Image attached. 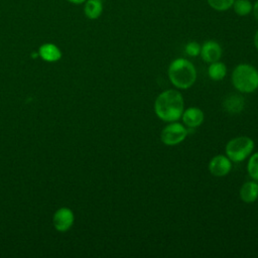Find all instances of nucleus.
Masks as SVG:
<instances>
[{"label":"nucleus","mask_w":258,"mask_h":258,"mask_svg":"<svg viewBox=\"0 0 258 258\" xmlns=\"http://www.w3.org/2000/svg\"><path fill=\"white\" fill-rule=\"evenodd\" d=\"M232 164L231 160L224 155H216L213 157L209 163L210 172L217 177H222L227 175L231 170Z\"/></svg>","instance_id":"6e6552de"},{"label":"nucleus","mask_w":258,"mask_h":258,"mask_svg":"<svg viewBox=\"0 0 258 258\" xmlns=\"http://www.w3.org/2000/svg\"><path fill=\"white\" fill-rule=\"evenodd\" d=\"M103 12V3L101 0H87L84 6V13L87 18L95 20L101 16Z\"/></svg>","instance_id":"ddd939ff"},{"label":"nucleus","mask_w":258,"mask_h":258,"mask_svg":"<svg viewBox=\"0 0 258 258\" xmlns=\"http://www.w3.org/2000/svg\"><path fill=\"white\" fill-rule=\"evenodd\" d=\"M69 2L73 3V4H83L85 3L87 0H68Z\"/></svg>","instance_id":"412c9836"},{"label":"nucleus","mask_w":258,"mask_h":258,"mask_svg":"<svg viewBox=\"0 0 258 258\" xmlns=\"http://www.w3.org/2000/svg\"><path fill=\"white\" fill-rule=\"evenodd\" d=\"M234 87L242 93H252L258 89V71L249 63L238 64L232 73Z\"/></svg>","instance_id":"7ed1b4c3"},{"label":"nucleus","mask_w":258,"mask_h":258,"mask_svg":"<svg viewBox=\"0 0 258 258\" xmlns=\"http://www.w3.org/2000/svg\"><path fill=\"white\" fill-rule=\"evenodd\" d=\"M187 133V129L182 124L175 121L169 122V124L162 129L160 133V139L163 144L167 146H173L182 142L185 139Z\"/></svg>","instance_id":"39448f33"},{"label":"nucleus","mask_w":258,"mask_h":258,"mask_svg":"<svg viewBox=\"0 0 258 258\" xmlns=\"http://www.w3.org/2000/svg\"><path fill=\"white\" fill-rule=\"evenodd\" d=\"M244 105V98L237 94H230L223 101L224 109L230 114H239L243 110Z\"/></svg>","instance_id":"9d476101"},{"label":"nucleus","mask_w":258,"mask_h":258,"mask_svg":"<svg viewBox=\"0 0 258 258\" xmlns=\"http://www.w3.org/2000/svg\"><path fill=\"white\" fill-rule=\"evenodd\" d=\"M254 149V141L248 136H239L231 139L226 145L227 157L234 162H241Z\"/></svg>","instance_id":"20e7f679"},{"label":"nucleus","mask_w":258,"mask_h":258,"mask_svg":"<svg viewBox=\"0 0 258 258\" xmlns=\"http://www.w3.org/2000/svg\"><path fill=\"white\" fill-rule=\"evenodd\" d=\"M184 51L189 56H197L201 52V45L197 41H190L186 43L184 47Z\"/></svg>","instance_id":"a211bd4d"},{"label":"nucleus","mask_w":258,"mask_h":258,"mask_svg":"<svg viewBox=\"0 0 258 258\" xmlns=\"http://www.w3.org/2000/svg\"><path fill=\"white\" fill-rule=\"evenodd\" d=\"M75 216L70 208L61 207L55 211L52 217L53 227L58 232H67L74 225Z\"/></svg>","instance_id":"423d86ee"},{"label":"nucleus","mask_w":258,"mask_h":258,"mask_svg":"<svg viewBox=\"0 0 258 258\" xmlns=\"http://www.w3.org/2000/svg\"><path fill=\"white\" fill-rule=\"evenodd\" d=\"M247 169L249 175L254 179L258 180V152L254 153L247 164Z\"/></svg>","instance_id":"f3484780"},{"label":"nucleus","mask_w":258,"mask_h":258,"mask_svg":"<svg viewBox=\"0 0 258 258\" xmlns=\"http://www.w3.org/2000/svg\"><path fill=\"white\" fill-rule=\"evenodd\" d=\"M227 74V68L224 62L215 61L210 63L208 68V75L211 80L213 81H221L225 78Z\"/></svg>","instance_id":"4468645a"},{"label":"nucleus","mask_w":258,"mask_h":258,"mask_svg":"<svg viewBox=\"0 0 258 258\" xmlns=\"http://www.w3.org/2000/svg\"><path fill=\"white\" fill-rule=\"evenodd\" d=\"M252 14L256 20H258V0H256L253 3V9H252Z\"/></svg>","instance_id":"6ab92c4d"},{"label":"nucleus","mask_w":258,"mask_h":258,"mask_svg":"<svg viewBox=\"0 0 258 258\" xmlns=\"http://www.w3.org/2000/svg\"><path fill=\"white\" fill-rule=\"evenodd\" d=\"M38 55L44 61L54 62L60 59L61 51L53 43H43L38 49Z\"/></svg>","instance_id":"9b49d317"},{"label":"nucleus","mask_w":258,"mask_h":258,"mask_svg":"<svg viewBox=\"0 0 258 258\" xmlns=\"http://www.w3.org/2000/svg\"><path fill=\"white\" fill-rule=\"evenodd\" d=\"M254 45H255L256 49L258 50V30L254 34Z\"/></svg>","instance_id":"aec40b11"},{"label":"nucleus","mask_w":258,"mask_h":258,"mask_svg":"<svg viewBox=\"0 0 258 258\" xmlns=\"http://www.w3.org/2000/svg\"><path fill=\"white\" fill-rule=\"evenodd\" d=\"M235 0H207L208 5L219 12H224L232 8Z\"/></svg>","instance_id":"dca6fc26"},{"label":"nucleus","mask_w":258,"mask_h":258,"mask_svg":"<svg viewBox=\"0 0 258 258\" xmlns=\"http://www.w3.org/2000/svg\"><path fill=\"white\" fill-rule=\"evenodd\" d=\"M181 119L183 123L189 128L199 127L205 119L204 112L197 107H190L182 112Z\"/></svg>","instance_id":"1a4fd4ad"},{"label":"nucleus","mask_w":258,"mask_h":258,"mask_svg":"<svg viewBox=\"0 0 258 258\" xmlns=\"http://www.w3.org/2000/svg\"><path fill=\"white\" fill-rule=\"evenodd\" d=\"M168 78L170 83L177 89H188L197 80L195 66L186 58H176L168 67Z\"/></svg>","instance_id":"f03ea898"},{"label":"nucleus","mask_w":258,"mask_h":258,"mask_svg":"<svg viewBox=\"0 0 258 258\" xmlns=\"http://www.w3.org/2000/svg\"><path fill=\"white\" fill-rule=\"evenodd\" d=\"M154 112L162 121H177L183 112L182 95L176 90L163 91L154 102Z\"/></svg>","instance_id":"f257e3e1"},{"label":"nucleus","mask_w":258,"mask_h":258,"mask_svg":"<svg viewBox=\"0 0 258 258\" xmlns=\"http://www.w3.org/2000/svg\"><path fill=\"white\" fill-rule=\"evenodd\" d=\"M223 50L221 45L215 40H207L201 45V56L204 61L212 63L218 61L222 56Z\"/></svg>","instance_id":"0eeeda50"},{"label":"nucleus","mask_w":258,"mask_h":258,"mask_svg":"<svg viewBox=\"0 0 258 258\" xmlns=\"http://www.w3.org/2000/svg\"><path fill=\"white\" fill-rule=\"evenodd\" d=\"M232 8L237 15L247 16L252 13L253 3L250 0H235Z\"/></svg>","instance_id":"2eb2a0df"},{"label":"nucleus","mask_w":258,"mask_h":258,"mask_svg":"<svg viewBox=\"0 0 258 258\" xmlns=\"http://www.w3.org/2000/svg\"><path fill=\"white\" fill-rule=\"evenodd\" d=\"M240 198L246 204L254 203L258 198V183L255 181L243 183L240 189Z\"/></svg>","instance_id":"f8f14e48"}]
</instances>
